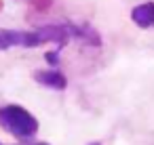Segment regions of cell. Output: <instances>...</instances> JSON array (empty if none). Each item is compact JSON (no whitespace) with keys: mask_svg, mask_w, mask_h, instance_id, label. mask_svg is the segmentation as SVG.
Here are the masks:
<instances>
[{"mask_svg":"<svg viewBox=\"0 0 154 145\" xmlns=\"http://www.w3.org/2000/svg\"><path fill=\"white\" fill-rule=\"evenodd\" d=\"M0 126L15 137L30 139L38 130V120L19 105H5L0 107Z\"/></svg>","mask_w":154,"mask_h":145,"instance_id":"obj_1","label":"cell"},{"mask_svg":"<svg viewBox=\"0 0 154 145\" xmlns=\"http://www.w3.org/2000/svg\"><path fill=\"white\" fill-rule=\"evenodd\" d=\"M42 28L34 32H19V30H0V51L11 46H40L45 44Z\"/></svg>","mask_w":154,"mask_h":145,"instance_id":"obj_2","label":"cell"},{"mask_svg":"<svg viewBox=\"0 0 154 145\" xmlns=\"http://www.w3.org/2000/svg\"><path fill=\"white\" fill-rule=\"evenodd\" d=\"M34 80L49 86V88H55V90H63L68 86V80L66 76L59 72V70H49V72H36L34 74Z\"/></svg>","mask_w":154,"mask_h":145,"instance_id":"obj_3","label":"cell"},{"mask_svg":"<svg viewBox=\"0 0 154 145\" xmlns=\"http://www.w3.org/2000/svg\"><path fill=\"white\" fill-rule=\"evenodd\" d=\"M131 19L139 28H150L152 25V2H143L131 11Z\"/></svg>","mask_w":154,"mask_h":145,"instance_id":"obj_4","label":"cell"},{"mask_svg":"<svg viewBox=\"0 0 154 145\" xmlns=\"http://www.w3.org/2000/svg\"><path fill=\"white\" fill-rule=\"evenodd\" d=\"M47 61H49V63H53V65H57V61H59V57H57V51H53V53H47Z\"/></svg>","mask_w":154,"mask_h":145,"instance_id":"obj_5","label":"cell"},{"mask_svg":"<svg viewBox=\"0 0 154 145\" xmlns=\"http://www.w3.org/2000/svg\"><path fill=\"white\" fill-rule=\"evenodd\" d=\"M40 145H47V143H40Z\"/></svg>","mask_w":154,"mask_h":145,"instance_id":"obj_6","label":"cell"}]
</instances>
